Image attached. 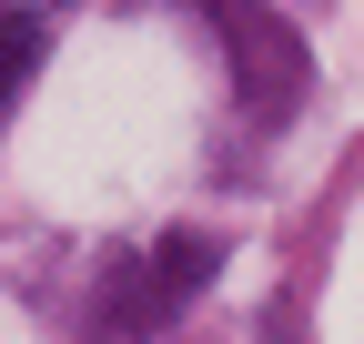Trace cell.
Masks as SVG:
<instances>
[{"label":"cell","instance_id":"7a4b0ae2","mask_svg":"<svg viewBox=\"0 0 364 344\" xmlns=\"http://www.w3.org/2000/svg\"><path fill=\"white\" fill-rule=\"evenodd\" d=\"M0 51H11V92H21V71L41 61V21H21V11H11V31H0Z\"/></svg>","mask_w":364,"mask_h":344},{"label":"cell","instance_id":"6da1fadb","mask_svg":"<svg viewBox=\"0 0 364 344\" xmlns=\"http://www.w3.org/2000/svg\"><path fill=\"white\" fill-rule=\"evenodd\" d=\"M213 264H223V253H213L203 233H172V243L152 253V284H142V294L122 304V324H162V314H172V304H182L193 284H213Z\"/></svg>","mask_w":364,"mask_h":344}]
</instances>
